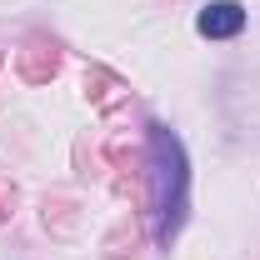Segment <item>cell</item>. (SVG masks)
Returning <instances> with one entry per match:
<instances>
[{
    "instance_id": "1",
    "label": "cell",
    "mask_w": 260,
    "mask_h": 260,
    "mask_svg": "<svg viewBox=\"0 0 260 260\" xmlns=\"http://www.w3.org/2000/svg\"><path fill=\"white\" fill-rule=\"evenodd\" d=\"M150 180H155V215H160L155 235L160 245H170L190 210V165H185L180 135L165 125H150Z\"/></svg>"
},
{
    "instance_id": "4",
    "label": "cell",
    "mask_w": 260,
    "mask_h": 260,
    "mask_svg": "<svg viewBox=\"0 0 260 260\" xmlns=\"http://www.w3.org/2000/svg\"><path fill=\"white\" fill-rule=\"evenodd\" d=\"M85 95H90L95 110H115V105L130 100V85L120 80V75H110L105 65H90V70H85Z\"/></svg>"
},
{
    "instance_id": "3",
    "label": "cell",
    "mask_w": 260,
    "mask_h": 260,
    "mask_svg": "<svg viewBox=\"0 0 260 260\" xmlns=\"http://www.w3.org/2000/svg\"><path fill=\"white\" fill-rule=\"evenodd\" d=\"M195 30L205 40H230V35L245 30V5L240 0H210L200 15H195Z\"/></svg>"
},
{
    "instance_id": "2",
    "label": "cell",
    "mask_w": 260,
    "mask_h": 260,
    "mask_svg": "<svg viewBox=\"0 0 260 260\" xmlns=\"http://www.w3.org/2000/svg\"><path fill=\"white\" fill-rule=\"evenodd\" d=\"M15 70H20L25 85H45V80L60 70V45L45 40V35H30V40L15 50Z\"/></svg>"
}]
</instances>
